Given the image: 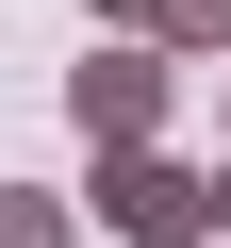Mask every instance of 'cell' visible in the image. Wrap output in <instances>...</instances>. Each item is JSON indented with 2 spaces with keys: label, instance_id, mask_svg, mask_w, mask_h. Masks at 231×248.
<instances>
[{
  "label": "cell",
  "instance_id": "obj_1",
  "mask_svg": "<svg viewBox=\"0 0 231 248\" xmlns=\"http://www.w3.org/2000/svg\"><path fill=\"white\" fill-rule=\"evenodd\" d=\"M165 99H182V66L132 50V33H99V50L66 66V116H83V149H99V166H116V149H165Z\"/></svg>",
  "mask_w": 231,
  "mask_h": 248
},
{
  "label": "cell",
  "instance_id": "obj_2",
  "mask_svg": "<svg viewBox=\"0 0 231 248\" xmlns=\"http://www.w3.org/2000/svg\"><path fill=\"white\" fill-rule=\"evenodd\" d=\"M99 232H116V248H215V166L116 149V166H99Z\"/></svg>",
  "mask_w": 231,
  "mask_h": 248
},
{
  "label": "cell",
  "instance_id": "obj_3",
  "mask_svg": "<svg viewBox=\"0 0 231 248\" xmlns=\"http://www.w3.org/2000/svg\"><path fill=\"white\" fill-rule=\"evenodd\" d=\"M132 50H165V66H231V0H149Z\"/></svg>",
  "mask_w": 231,
  "mask_h": 248
},
{
  "label": "cell",
  "instance_id": "obj_4",
  "mask_svg": "<svg viewBox=\"0 0 231 248\" xmlns=\"http://www.w3.org/2000/svg\"><path fill=\"white\" fill-rule=\"evenodd\" d=\"M0 248H83V215H66L50 182H0Z\"/></svg>",
  "mask_w": 231,
  "mask_h": 248
},
{
  "label": "cell",
  "instance_id": "obj_5",
  "mask_svg": "<svg viewBox=\"0 0 231 248\" xmlns=\"http://www.w3.org/2000/svg\"><path fill=\"white\" fill-rule=\"evenodd\" d=\"M83 17H116V33H132V17H149V0H83Z\"/></svg>",
  "mask_w": 231,
  "mask_h": 248
},
{
  "label": "cell",
  "instance_id": "obj_6",
  "mask_svg": "<svg viewBox=\"0 0 231 248\" xmlns=\"http://www.w3.org/2000/svg\"><path fill=\"white\" fill-rule=\"evenodd\" d=\"M215 248H231V166H215Z\"/></svg>",
  "mask_w": 231,
  "mask_h": 248
}]
</instances>
